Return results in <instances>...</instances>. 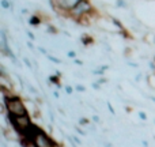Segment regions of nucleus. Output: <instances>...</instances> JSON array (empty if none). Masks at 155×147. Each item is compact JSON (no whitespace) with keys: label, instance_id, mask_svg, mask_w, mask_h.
<instances>
[{"label":"nucleus","instance_id":"nucleus-6","mask_svg":"<svg viewBox=\"0 0 155 147\" xmlns=\"http://www.w3.org/2000/svg\"><path fill=\"white\" fill-rule=\"evenodd\" d=\"M53 147H60L59 145H56V143H54V145H53Z\"/></svg>","mask_w":155,"mask_h":147},{"label":"nucleus","instance_id":"nucleus-3","mask_svg":"<svg viewBox=\"0 0 155 147\" xmlns=\"http://www.w3.org/2000/svg\"><path fill=\"white\" fill-rule=\"evenodd\" d=\"M12 123H14V127L18 129L19 132H26L27 129L31 127V123H30V119L27 115H23V116H12Z\"/></svg>","mask_w":155,"mask_h":147},{"label":"nucleus","instance_id":"nucleus-5","mask_svg":"<svg viewBox=\"0 0 155 147\" xmlns=\"http://www.w3.org/2000/svg\"><path fill=\"white\" fill-rule=\"evenodd\" d=\"M53 2L61 10H72L80 0H53Z\"/></svg>","mask_w":155,"mask_h":147},{"label":"nucleus","instance_id":"nucleus-2","mask_svg":"<svg viewBox=\"0 0 155 147\" xmlns=\"http://www.w3.org/2000/svg\"><path fill=\"white\" fill-rule=\"evenodd\" d=\"M31 143H34L35 147H53V145H54L53 140H52L45 132L40 131V129H35Z\"/></svg>","mask_w":155,"mask_h":147},{"label":"nucleus","instance_id":"nucleus-4","mask_svg":"<svg viewBox=\"0 0 155 147\" xmlns=\"http://www.w3.org/2000/svg\"><path fill=\"white\" fill-rule=\"evenodd\" d=\"M90 10H91L90 3H88L87 0H80L75 7L71 10V14H72L74 16H82V15H86Z\"/></svg>","mask_w":155,"mask_h":147},{"label":"nucleus","instance_id":"nucleus-1","mask_svg":"<svg viewBox=\"0 0 155 147\" xmlns=\"http://www.w3.org/2000/svg\"><path fill=\"white\" fill-rule=\"evenodd\" d=\"M8 112L11 113V116H23L27 115L26 113V108L22 104V101L19 98H7L5 101Z\"/></svg>","mask_w":155,"mask_h":147}]
</instances>
